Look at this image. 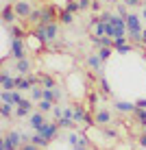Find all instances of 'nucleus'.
Masks as SVG:
<instances>
[{
    "instance_id": "obj_43",
    "label": "nucleus",
    "mask_w": 146,
    "mask_h": 150,
    "mask_svg": "<svg viewBox=\"0 0 146 150\" xmlns=\"http://www.w3.org/2000/svg\"><path fill=\"white\" fill-rule=\"evenodd\" d=\"M92 9H94V11H100V2H98V0H94V2H92Z\"/></svg>"
},
{
    "instance_id": "obj_18",
    "label": "nucleus",
    "mask_w": 146,
    "mask_h": 150,
    "mask_svg": "<svg viewBox=\"0 0 146 150\" xmlns=\"http://www.w3.org/2000/svg\"><path fill=\"white\" fill-rule=\"evenodd\" d=\"M87 65H90V70L98 72V74L103 72V59L98 54H90V57H87Z\"/></svg>"
},
{
    "instance_id": "obj_17",
    "label": "nucleus",
    "mask_w": 146,
    "mask_h": 150,
    "mask_svg": "<svg viewBox=\"0 0 146 150\" xmlns=\"http://www.w3.org/2000/svg\"><path fill=\"white\" fill-rule=\"evenodd\" d=\"M39 85L44 87V89H55L57 83H55V79L48 74V72H41V74H39Z\"/></svg>"
},
{
    "instance_id": "obj_28",
    "label": "nucleus",
    "mask_w": 146,
    "mask_h": 150,
    "mask_svg": "<svg viewBox=\"0 0 146 150\" xmlns=\"http://www.w3.org/2000/svg\"><path fill=\"white\" fill-rule=\"evenodd\" d=\"M57 124H59L61 128H74V120H72V117H61V120H57Z\"/></svg>"
},
{
    "instance_id": "obj_36",
    "label": "nucleus",
    "mask_w": 146,
    "mask_h": 150,
    "mask_svg": "<svg viewBox=\"0 0 146 150\" xmlns=\"http://www.w3.org/2000/svg\"><path fill=\"white\" fill-rule=\"evenodd\" d=\"M127 7H140V4H144V0H122Z\"/></svg>"
},
{
    "instance_id": "obj_4",
    "label": "nucleus",
    "mask_w": 146,
    "mask_h": 150,
    "mask_svg": "<svg viewBox=\"0 0 146 150\" xmlns=\"http://www.w3.org/2000/svg\"><path fill=\"white\" fill-rule=\"evenodd\" d=\"M13 9H15V13H18V20H24V22H26L28 15L33 13V7H31L28 0H15Z\"/></svg>"
},
{
    "instance_id": "obj_45",
    "label": "nucleus",
    "mask_w": 146,
    "mask_h": 150,
    "mask_svg": "<svg viewBox=\"0 0 146 150\" xmlns=\"http://www.w3.org/2000/svg\"><path fill=\"white\" fill-rule=\"evenodd\" d=\"M142 39H144V44H146V28L142 30Z\"/></svg>"
},
{
    "instance_id": "obj_33",
    "label": "nucleus",
    "mask_w": 146,
    "mask_h": 150,
    "mask_svg": "<svg viewBox=\"0 0 146 150\" xmlns=\"http://www.w3.org/2000/svg\"><path fill=\"white\" fill-rule=\"evenodd\" d=\"M113 15H116V13H109V11H105V13H100V15H98V20H100V22H105V24H111Z\"/></svg>"
},
{
    "instance_id": "obj_15",
    "label": "nucleus",
    "mask_w": 146,
    "mask_h": 150,
    "mask_svg": "<svg viewBox=\"0 0 146 150\" xmlns=\"http://www.w3.org/2000/svg\"><path fill=\"white\" fill-rule=\"evenodd\" d=\"M15 68H18V72L22 76H28V74H33V65H31V61L24 57V59H18L15 61Z\"/></svg>"
},
{
    "instance_id": "obj_25",
    "label": "nucleus",
    "mask_w": 146,
    "mask_h": 150,
    "mask_svg": "<svg viewBox=\"0 0 146 150\" xmlns=\"http://www.w3.org/2000/svg\"><path fill=\"white\" fill-rule=\"evenodd\" d=\"M0 115H2L4 122H7L9 117L13 115V105H4V102H2V107H0Z\"/></svg>"
},
{
    "instance_id": "obj_29",
    "label": "nucleus",
    "mask_w": 146,
    "mask_h": 150,
    "mask_svg": "<svg viewBox=\"0 0 146 150\" xmlns=\"http://www.w3.org/2000/svg\"><path fill=\"white\" fill-rule=\"evenodd\" d=\"M0 150H20V148H15L13 144L7 139V135H2V139H0Z\"/></svg>"
},
{
    "instance_id": "obj_37",
    "label": "nucleus",
    "mask_w": 146,
    "mask_h": 150,
    "mask_svg": "<svg viewBox=\"0 0 146 150\" xmlns=\"http://www.w3.org/2000/svg\"><path fill=\"white\" fill-rule=\"evenodd\" d=\"M92 2H94V0H79L81 11H85V9H92Z\"/></svg>"
},
{
    "instance_id": "obj_22",
    "label": "nucleus",
    "mask_w": 146,
    "mask_h": 150,
    "mask_svg": "<svg viewBox=\"0 0 146 150\" xmlns=\"http://www.w3.org/2000/svg\"><path fill=\"white\" fill-rule=\"evenodd\" d=\"M31 100H35V102L44 100V87L41 85H35L33 89H31Z\"/></svg>"
},
{
    "instance_id": "obj_34",
    "label": "nucleus",
    "mask_w": 146,
    "mask_h": 150,
    "mask_svg": "<svg viewBox=\"0 0 146 150\" xmlns=\"http://www.w3.org/2000/svg\"><path fill=\"white\" fill-rule=\"evenodd\" d=\"M53 117H55V122L63 117V107H61V105H55V109H53Z\"/></svg>"
},
{
    "instance_id": "obj_31",
    "label": "nucleus",
    "mask_w": 146,
    "mask_h": 150,
    "mask_svg": "<svg viewBox=\"0 0 146 150\" xmlns=\"http://www.w3.org/2000/svg\"><path fill=\"white\" fill-rule=\"evenodd\" d=\"M0 100L4 102V105H13V107H18L13 102V96H11V91H2V94H0Z\"/></svg>"
},
{
    "instance_id": "obj_3",
    "label": "nucleus",
    "mask_w": 146,
    "mask_h": 150,
    "mask_svg": "<svg viewBox=\"0 0 146 150\" xmlns=\"http://www.w3.org/2000/svg\"><path fill=\"white\" fill-rule=\"evenodd\" d=\"M59 13L53 4H48V7H41V22L39 26H46V24H53V22H59Z\"/></svg>"
},
{
    "instance_id": "obj_20",
    "label": "nucleus",
    "mask_w": 146,
    "mask_h": 150,
    "mask_svg": "<svg viewBox=\"0 0 146 150\" xmlns=\"http://www.w3.org/2000/svg\"><path fill=\"white\" fill-rule=\"evenodd\" d=\"M4 135H7V139L13 144L15 148H20V146L24 144V137H22V133H18V131H9V133H4Z\"/></svg>"
},
{
    "instance_id": "obj_2",
    "label": "nucleus",
    "mask_w": 146,
    "mask_h": 150,
    "mask_svg": "<svg viewBox=\"0 0 146 150\" xmlns=\"http://www.w3.org/2000/svg\"><path fill=\"white\" fill-rule=\"evenodd\" d=\"M9 48H11V57H13L15 61H18V59H24L26 52H28L26 41H24V39H15V37L9 39Z\"/></svg>"
},
{
    "instance_id": "obj_30",
    "label": "nucleus",
    "mask_w": 146,
    "mask_h": 150,
    "mask_svg": "<svg viewBox=\"0 0 146 150\" xmlns=\"http://www.w3.org/2000/svg\"><path fill=\"white\" fill-rule=\"evenodd\" d=\"M98 87H100L103 94H111V87H109V83H107L105 76H100V79H98Z\"/></svg>"
},
{
    "instance_id": "obj_42",
    "label": "nucleus",
    "mask_w": 146,
    "mask_h": 150,
    "mask_svg": "<svg viewBox=\"0 0 146 150\" xmlns=\"http://www.w3.org/2000/svg\"><path fill=\"white\" fill-rule=\"evenodd\" d=\"M135 105H137V107H140V109H146V98H140V100H137V102H135Z\"/></svg>"
},
{
    "instance_id": "obj_44",
    "label": "nucleus",
    "mask_w": 146,
    "mask_h": 150,
    "mask_svg": "<svg viewBox=\"0 0 146 150\" xmlns=\"http://www.w3.org/2000/svg\"><path fill=\"white\" fill-rule=\"evenodd\" d=\"M105 2H109V4H118L120 0H105Z\"/></svg>"
},
{
    "instance_id": "obj_14",
    "label": "nucleus",
    "mask_w": 146,
    "mask_h": 150,
    "mask_svg": "<svg viewBox=\"0 0 146 150\" xmlns=\"http://www.w3.org/2000/svg\"><path fill=\"white\" fill-rule=\"evenodd\" d=\"M85 115H87V111H85V105H72V120H74L76 124H85Z\"/></svg>"
},
{
    "instance_id": "obj_5",
    "label": "nucleus",
    "mask_w": 146,
    "mask_h": 150,
    "mask_svg": "<svg viewBox=\"0 0 146 150\" xmlns=\"http://www.w3.org/2000/svg\"><path fill=\"white\" fill-rule=\"evenodd\" d=\"M59 128H61V126H59L57 122H46L37 133H41V135L48 139V142H53V139H57V135H59Z\"/></svg>"
},
{
    "instance_id": "obj_24",
    "label": "nucleus",
    "mask_w": 146,
    "mask_h": 150,
    "mask_svg": "<svg viewBox=\"0 0 146 150\" xmlns=\"http://www.w3.org/2000/svg\"><path fill=\"white\" fill-rule=\"evenodd\" d=\"M26 22H28V24H35V26H39V22H41V9H33V13L28 15Z\"/></svg>"
},
{
    "instance_id": "obj_46",
    "label": "nucleus",
    "mask_w": 146,
    "mask_h": 150,
    "mask_svg": "<svg viewBox=\"0 0 146 150\" xmlns=\"http://www.w3.org/2000/svg\"><path fill=\"white\" fill-rule=\"evenodd\" d=\"M142 18L146 20V0H144V13H142Z\"/></svg>"
},
{
    "instance_id": "obj_11",
    "label": "nucleus",
    "mask_w": 146,
    "mask_h": 150,
    "mask_svg": "<svg viewBox=\"0 0 146 150\" xmlns=\"http://www.w3.org/2000/svg\"><path fill=\"white\" fill-rule=\"evenodd\" d=\"M31 113H33V102L24 98V100L18 105V109H15V115L18 117H31Z\"/></svg>"
},
{
    "instance_id": "obj_13",
    "label": "nucleus",
    "mask_w": 146,
    "mask_h": 150,
    "mask_svg": "<svg viewBox=\"0 0 146 150\" xmlns=\"http://www.w3.org/2000/svg\"><path fill=\"white\" fill-rule=\"evenodd\" d=\"M15 20H18V13H15V9L4 4V7H2V24H4V26H9V24H15Z\"/></svg>"
},
{
    "instance_id": "obj_19",
    "label": "nucleus",
    "mask_w": 146,
    "mask_h": 150,
    "mask_svg": "<svg viewBox=\"0 0 146 150\" xmlns=\"http://www.w3.org/2000/svg\"><path fill=\"white\" fill-rule=\"evenodd\" d=\"M92 44L96 46V48H113L111 37H96V35H92Z\"/></svg>"
},
{
    "instance_id": "obj_27",
    "label": "nucleus",
    "mask_w": 146,
    "mask_h": 150,
    "mask_svg": "<svg viewBox=\"0 0 146 150\" xmlns=\"http://www.w3.org/2000/svg\"><path fill=\"white\" fill-rule=\"evenodd\" d=\"M63 9H66V11H70V13H79L81 11V4H79V0H68Z\"/></svg>"
},
{
    "instance_id": "obj_12",
    "label": "nucleus",
    "mask_w": 146,
    "mask_h": 150,
    "mask_svg": "<svg viewBox=\"0 0 146 150\" xmlns=\"http://www.w3.org/2000/svg\"><path fill=\"white\" fill-rule=\"evenodd\" d=\"M113 109L120 111V113H135L137 105L135 102H127V100H118V102H113Z\"/></svg>"
},
{
    "instance_id": "obj_10",
    "label": "nucleus",
    "mask_w": 146,
    "mask_h": 150,
    "mask_svg": "<svg viewBox=\"0 0 146 150\" xmlns=\"http://www.w3.org/2000/svg\"><path fill=\"white\" fill-rule=\"evenodd\" d=\"M94 122H96V126H109L111 124V113H109L107 109H100V111H96L94 113Z\"/></svg>"
},
{
    "instance_id": "obj_32",
    "label": "nucleus",
    "mask_w": 146,
    "mask_h": 150,
    "mask_svg": "<svg viewBox=\"0 0 146 150\" xmlns=\"http://www.w3.org/2000/svg\"><path fill=\"white\" fill-rule=\"evenodd\" d=\"M111 52H113V48H98V52H96V54L100 57L103 61H107L109 57H111Z\"/></svg>"
},
{
    "instance_id": "obj_21",
    "label": "nucleus",
    "mask_w": 146,
    "mask_h": 150,
    "mask_svg": "<svg viewBox=\"0 0 146 150\" xmlns=\"http://www.w3.org/2000/svg\"><path fill=\"white\" fill-rule=\"evenodd\" d=\"M53 109H55L53 100H39L37 102V111H41V113H53Z\"/></svg>"
},
{
    "instance_id": "obj_7",
    "label": "nucleus",
    "mask_w": 146,
    "mask_h": 150,
    "mask_svg": "<svg viewBox=\"0 0 146 150\" xmlns=\"http://www.w3.org/2000/svg\"><path fill=\"white\" fill-rule=\"evenodd\" d=\"M46 122H48V120L44 117V113H41V111H33V113H31V117H28V126L33 128L35 133H37Z\"/></svg>"
},
{
    "instance_id": "obj_9",
    "label": "nucleus",
    "mask_w": 146,
    "mask_h": 150,
    "mask_svg": "<svg viewBox=\"0 0 146 150\" xmlns=\"http://www.w3.org/2000/svg\"><path fill=\"white\" fill-rule=\"evenodd\" d=\"M127 28H129V33H142V24H140V15H135V13H129L127 18Z\"/></svg>"
},
{
    "instance_id": "obj_23",
    "label": "nucleus",
    "mask_w": 146,
    "mask_h": 150,
    "mask_svg": "<svg viewBox=\"0 0 146 150\" xmlns=\"http://www.w3.org/2000/svg\"><path fill=\"white\" fill-rule=\"evenodd\" d=\"M59 22H61V24H72V22H74V13H70V11H66V9H61Z\"/></svg>"
},
{
    "instance_id": "obj_35",
    "label": "nucleus",
    "mask_w": 146,
    "mask_h": 150,
    "mask_svg": "<svg viewBox=\"0 0 146 150\" xmlns=\"http://www.w3.org/2000/svg\"><path fill=\"white\" fill-rule=\"evenodd\" d=\"M44 100H53L55 102V89H44Z\"/></svg>"
},
{
    "instance_id": "obj_41",
    "label": "nucleus",
    "mask_w": 146,
    "mask_h": 150,
    "mask_svg": "<svg viewBox=\"0 0 146 150\" xmlns=\"http://www.w3.org/2000/svg\"><path fill=\"white\" fill-rule=\"evenodd\" d=\"M61 98H63V91H61L59 87H55V102H59Z\"/></svg>"
},
{
    "instance_id": "obj_26",
    "label": "nucleus",
    "mask_w": 146,
    "mask_h": 150,
    "mask_svg": "<svg viewBox=\"0 0 146 150\" xmlns=\"http://www.w3.org/2000/svg\"><path fill=\"white\" fill-rule=\"evenodd\" d=\"M133 115H135V120H137L140 126L146 128V109H140V107H137V111H135Z\"/></svg>"
},
{
    "instance_id": "obj_39",
    "label": "nucleus",
    "mask_w": 146,
    "mask_h": 150,
    "mask_svg": "<svg viewBox=\"0 0 146 150\" xmlns=\"http://www.w3.org/2000/svg\"><path fill=\"white\" fill-rule=\"evenodd\" d=\"M118 15H122V18H127V15H129L127 4H118Z\"/></svg>"
},
{
    "instance_id": "obj_1",
    "label": "nucleus",
    "mask_w": 146,
    "mask_h": 150,
    "mask_svg": "<svg viewBox=\"0 0 146 150\" xmlns=\"http://www.w3.org/2000/svg\"><path fill=\"white\" fill-rule=\"evenodd\" d=\"M37 37L44 41L46 46L50 44V41H55L57 39V35H59V22H53V24H46V26H35L33 30Z\"/></svg>"
},
{
    "instance_id": "obj_40",
    "label": "nucleus",
    "mask_w": 146,
    "mask_h": 150,
    "mask_svg": "<svg viewBox=\"0 0 146 150\" xmlns=\"http://www.w3.org/2000/svg\"><path fill=\"white\" fill-rule=\"evenodd\" d=\"M137 144H140V146H142V148H146V128L142 131V135H140V139H137Z\"/></svg>"
},
{
    "instance_id": "obj_16",
    "label": "nucleus",
    "mask_w": 146,
    "mask_h": 150,
    "mask_svg": "<svg viewBox=\"0 0 146 150\" xmlns=\"http://www.w3.org/2000/svg\"><path fill=\"white\" fill-rule=\"evenodd\" d=\"M7 28V33L11 35V37L15 39H26L28 35H26V28H22V26H18V24H9V26H4Z\"/></svg>"
},
{
    "instance_id": "obj_6",
    "label": "nucleus",
    "mask_w": 146,
    "mask_h": 150,
    "mask_svg": "<svg viewBox=\"0 0 146 150\" xmlns=\"http://www.w3.org/2000/svg\"><path fill=\"white\" fill-rule=\"evenodd\" d=\"M113 50L120 54H129V52H133V44L129 41V37H118V39H113Z\"/></svg>"
},
{
    "instance_id": "obj_38",
    "label": "nucleus",
    "mask_w": 146,
    "mask_h": 150,
    "mask_svg": "<svg viewBox=\"0 0 146 150\" xmlns=\"http://www.w3.org/2000/svg\"><path fill=\"white\" fill-rule=\"evenodd\" d=\"M20 150H41V148H39V146H35V144H31V142H28V144H22V146H20Z\"/></svg>"
},
{
    "instance_id": "obj_8",
    "label": "nucleus",
    "mask_w": 146,
    "mask_h": 150,
    "mask_svg": "<svg viewBox=\"0 0 146 150\" xmlns=\"http://www.w3.org/2000/svg\"><path fill=\"white\" fill-rule=\"evenodd\" d=\"M0 85H2V91H13V89H18V83H15L13 76L7 74V70H2V74H0Z\"/></svg>"
}]
</instances>
